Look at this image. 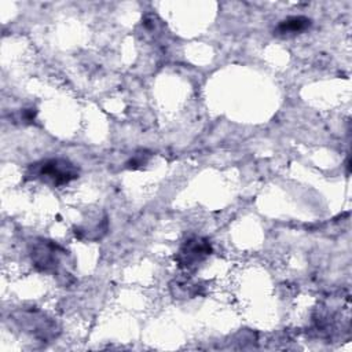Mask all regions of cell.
<instances>
[{
	"label": "cell",
	"mask_w": 352,
	"mask_h": 352,
	"mask_svg": "<svg viewBox=\"0 0 352 352\" xmlns=\"http://www.w3.org/2000/svg\"><path fill=\"white\" fill-rule=\"evenodd\" d=\"M26 176L38 179L52 186H63L78 177V168L65 158H48L29 166Z\"/></svg>",
	"instance_id": "6da1fadb"
},
{
	"label": "cell",
	"mask_w": 352,
	"mask_h": 352,
	"mask_svg": "<svg viewBox=\"0 0 352 352\" xmlns=\"http://www.w3.org/2000/svg\"><path fill=\"white\" fill-rule=\"evenodd\" d=\"M66 252L55 242L48 239H37L30 246V257L33 265L47 274H56L60 268L62 256Z\"/></svg>",
	"instance_id": "7a4b0ae2"
},
{
	"label": "cell",
	"mask_w": 352,
	"mask_h": 352,
	"mask_svg": "<svg viewBox=\"0 0 352 352\" xmlns=\"http://www.w3.org/2000/svg\"><path fill=\"white\" fill-rule=\"evenodd\" d=\"M212 253V246L206 238L192 236L183 242L175 254L177 265L183 270H194Z\"/></svg>",
	"instance_id": "3957f363"
},
{
	"label": "cell",
	"mask_w": 352,
	"mask_h": 352,
	"mask_svg": "<svg viewBox=\"0 0 352 352\" xmlns=\"http://www.w3.org/2000/svg\"><path fill=\"white\" fill-rule=\"evenodd\" d=\"M312 25V21L308 16L302 15H294V16H287L286 19L280 21L276 28L274 29V34L279 37H290L300 34L309 29Z\"/></svg>",
	"instance_id": "277c9868"
},
{
	"label": "cell",
	"mask_w": 352,
	"mask_h": 352,
	"mask_svg": "<svg viewBox=\"0 0 352 352\" xmlns=\"http://www.w3.org/2000/svg\"><path fill=\"white\" fill-rule=\"evenodd\" d=\"M147 160H148V155L144 154V153L135 154V155L126 162V166H128V168H136V166H140V165L146 164Z\"/></svg>",
	"instance_id": "5b68a950"
}]
</instances>
